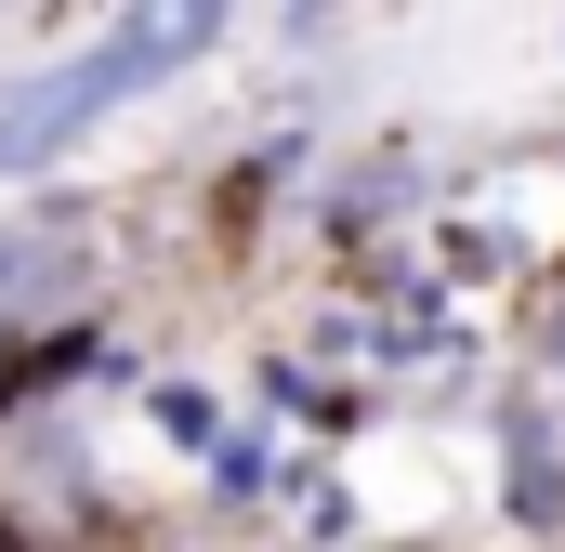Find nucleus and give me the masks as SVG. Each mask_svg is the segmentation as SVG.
<instances>
[{"label": "nucleus", "instance_id": "0eeeda50", "mask_svg": "<svg viewBox=\"0 0 565 552\" xmlns=\"http://www.w3.org/2000/svg\"><path fill=\"white\" fill-rule=\"evenodd\" d=\"M0 552H53V540H40V513H26L13 487H0Z\"/></svg>", "mask_w": 565, "mask_h": 552}, {"label": "nucleus", "instance_id": "f03ea898", "mask_svg": "<svg viewBox=\"0 0 565 552\" xmlns=\"http://www.w3.org/2000/svg\"><path fill=\"white\" fill-rule=\"evenodd\" d=\"M487 513L513 527V540H565V382H500L487 395Z\"/></svg>", "mask_w": 565, "mask_h": 552}, {"label": "nucleus", "instance_id": "7ed1b4c3", "mask_svg": "<svg viewBox=\"0 0 565 552\" xmlns=\"http://www.w3.org/2000/svg\"><path fill=\"white\" fill-rule=\"evenodd\" d=\"M302 171H316V132H264V145H237V158L198 184V198H211V251H250V237H277Z\"/></svg>", "mask_w": 565, "mask_h": 552}, {"label": "nucleus", "instance_id": "39448f33", "mask_svg": "<svg viewBox=\"0 0 565 552\" xmlns=\"http://www.w3.org/2000/svg\"><path fill=\"white\" fill-rule=\"evenodd\" d=\"M184 474H198V500H211V513H264V500H277V421L224 408V434H211Z\"/></svg>", "mask_w": 565, "mask_h": 552}, {"label": "nucleus", "instance_id": "6e6552de", "mask_svg": "<svg viewBox=\"0 0 565 552\" xmlns=\"http://www.w3.org/2000/svg\"><path fill=\"white\" fill-rule=\"evenodd\" d=\"M329 13H355V0H289L277 26H289V40H316V26H329Z\"/></svg>", "mask_w": 565, "mask_h": 552}, {"label": "nucleus", "instance_id": "20e7f679", "mask_svg": "<svg viewBox=\"0 0 565 552\" xmlns=\"http://www.w3.org/2000/svg\"><path fill=\"white\" fill-rule=\"evenodd\" d=\"M277 513L302 552H369V487H355V460H277Z\"/></svg>", "mask_w": 565, "mask_h": 552}, {"label": "nucleus", "instance_id": "423d86ee", "mask_svg": "<svg viewBox=\"0 0 565 552\" xmlns=\"http://www.w3.org/2000/svg\"><path fill=\"white\" fill-rule=\"evenodd\" d=\"M132 408H145V434H158L171 460H198V447L224 434V408H237V395H224V382H198V369H145Z\"/></svg>", "mask_w": 565, "mask_h": 552}, {"label": "nucleus", "instance_id": "f257e3e1", "mask_svg": "<svg viewBox=\"0 0 565 552\" xmlns=\"http://www.w3.org/2000/svg\"><path fill=\"white\" fill-rule=\"evenodd\" d=\"M224 40H237V0H119L93 40H66L53 66L0 79V184H40V171H66V158L106 132L119 106L171 93V79H198Z\"/></svg>", "mask_w": 565, "mask_h": 552}]
</instances>
